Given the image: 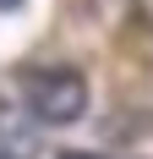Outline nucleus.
<instances>
[{
	"mask_svg": "<svg viewBox=\"0 0 153 159\" xmlns=\"http://www.w3.org/2000/svg\"><path fill=\"white\" fill-rule=\"evenodd\" d=\"M38 154V121L0 99V159H33Z\"/></svg>",
	"mask_w": 153,
	"mask_h": 159,
	"instance_id": "f03ea898",
	"label": "nucleus"
},
{
	"mask_svg": "<svg viewBox=\"0 0 153 159\" xmlns=\"http://www.w3.org/2000/svg\"><path fill=\"white\" fill-rule=\"evenodd\" d=\"M22 99L38 126H71L88 115V77L71 66H28L22 71Z\"/></svg>",
	"mask_w": 153,
	"mask_h": 159,
	"instance_id": "f257e3e1",
	"label": "nucleus"
},
{
	"mask_svg": "<svg viewBox=\"0 0 153 159\" xmlns=\"http://www.w3.org/2000/svg\"><path fill=\"white\" fill-rule=\"evenodd\" d=\"M60 159H104V154H82V148H66Z\"/></svg>",
	"mask_w": 153,
	"mask_h": 159,
	"instance_id": "7ed1b4c3",
	"label": "nucleus"
},
{
	"mask_svg": "<svg viewBox=\"0 0 153 159\" xmlns=\"http://www.w3.org/2000/svg\"><path fill=\"white\" fill-rule=\"evenodd\" d=\"M16 6H22V0H0V11H16Z\"/></svg>",
	"mask_w": 153,
	"mask_h": 159,
	"instance_id": "20e7f679",
	"label": "nucleus"
}]
</instances>
